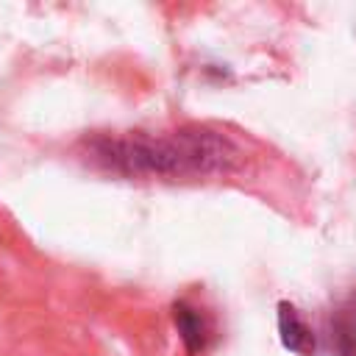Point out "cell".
Segmentation results:
<instances>
[{
	"mask_svg": "<svg viewBox=\"0 0 356 356\" xmlns=\"http://www.w3.org/2000/svg\"><path fill=\"white\" fill-rule=\"evenodd\" d=\"M86 150L97 167L128 178L222 175L236 170L242 161V150L209 125H184L164 136H92Z\"/></svg>",
	"mask_w": 356,
	"mask_h": 356,
	"instance_id": "6da1fadb",
	"label": "cell"
},
{
	"mask_svg": "<svg viewBox=\"0 0 356 356\" xmlns=\"http://www.w3.org/2000/svg\"><path fill=\"white\" fill-rule=\"evenodd\" d=\"M172 325H175V331H178L189 356L203 353L209 348L211 337H214L211 320L197 306H192L189 300H175L172 303Z\"/></svg>",
	"mask_w": 356,
	"mask_h": 356,
	"instance_id": "7a4b0ae2",
	"label": "cell"
},
{
	"mask_svg": "<svg viewBox=\"0 0 356 356\" xmlns=\"http://www.w3.org/2000/svg\"><path fill=\"white\" fill-rule=\"evenodd\" d=\"M278 337H281V345L295 356H314L317 350L314 331L289 300L278 303Z\"/></svg>",
	"mask_w": 356,
	"mask_h": 356,
	"instance_id": "3957f363",
	"label": "cell"
},
{
	"mask_svg": "<svg viewBox=\"0 0 356 356\" xmlns=\"http://www.w3.org/2000/svg\"><path fill=\"white\" fill-rule=\"evenodd\" d=\"M328 339L334 356H356V317L350 312H337L328 320Z\"/></svg>",
	"mask_w": 356,
	"mask_h": 356,
	"instance_id": "277c9868",
	"label": "cell"
}]
</instances>
